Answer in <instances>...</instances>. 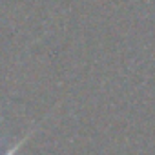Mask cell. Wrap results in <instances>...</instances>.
<instances>
[{
  "label": "cell",
  "instance_id": "cell-1",
  "mask_svg": "<svg viewBox=\"0 0 155 155\" xmlns=\"http://www.w3.org/2000/svg\"><path fill=\"white\" fill-rule=\"evenodd\" d=\"M29 137H31V133H28V135H26L24 139H20V140H18V142H17V144H15V146H13V148L9 150V151H6L4 155H15V153L18 151V148H20V146H22V144H24V142H26V140L29 139Z\"/></svg>",
  "mask_w": 155,
  "mask_h": 155
}]
</instances>
